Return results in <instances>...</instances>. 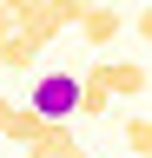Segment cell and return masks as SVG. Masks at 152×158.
Instances as JSON below:
<instances>
[{
  "label": "cell",
  "mask_w": 152,
  "mask_h": 158,
  "mask_svg": "<svg viewBox=\"0 0 152 158\" xmlns=\"http://www.w3.org/2000/svg\"><path fill=\"white\" fill-rule=\"evenodd\" d=\"M27 106L46 118V125H66L73 112H80V73H40L27 92Z\"/></svg>",
  "instance_id": "obj_1"
},
{
  "label": "cell",
  "mask_w": 152,
  "mask_h": 158,
  "mask_svg": "<svg viewBox=\"0 0 152 158\" xmlns=\"http://www.w3.org/2000/svg\"><path fill=\"white\" fill-rule=\"evenodd\" d=\"M86 7H93V0H46V7L33 13V27H20V33L33 40V46H53L66 27H80V20H86Z\"/></svg>",
  "instance_id": "obj_2"
},
{
  "label": "cell",
  "mask_w": 152,
  "mask_h": 158,
  "mask_svg": "<svg viewBox=\"0 0 152 158\" xmlns=\"http://www.w3.org/2000/svg\"><path fill=\"white\" fill-rule=\"evenodd\" d=\"M93 73H99V86L112 99H139L145 92V66H139V59H99Z\"/></svg>",
  "instance_id": "obj_3"
},
{
  "label": "cell",
  "mask_w": 152,
  "mask_h": 158,
  "mask_svg": "<svg viewBox=\"0 0 152 158\" xmlns=\"http://www.w3.org/2000/svg\"><path fill=\"white\" fill-rule=\"evenodd\" d=\"M27 158H86V145L73 138V125H40V138L27 145Z\"/></svg>",
  "instance_id": "obj_4"
},
{
  "label": "cell",
  "mask_w": 152,
  "mask_h": 158,
  "mask_svg": "<svg viewBox=\"0 0 152 158\" xmlns=\"http://www.w3.org/2000/svg\"><path fill=\"white\" fill-rule=\"evenodd\" d=\"M80 40H86V46H112V40H119V7H86Z\"/></svg>",
  "instance_id": "obj_5"
},
{
  "label": "cell",
  "mask_w": 152,
  "mask_h": 158,
  "mask_svg": "<svg viewBox=\"0 0 152 158\" xmlns=\"http://www.w3.org/2000/svg\"><path fill=\"white\" fill-rule=\"evenodd\" d=\"M40 125H46V118H40V112H33V106H13L7 118H0V132H7V138H13V145H33V138H40Z\"/></svg>",
  "instance_id": "obj_6"
},
{
  "label": "cell",
  "mask_w": 152,
  "mask_h": 158,
  "mask_svg": "<svg viewBox=\"0 0 152 158\" xmlns=\"http://www.w3.org/2000/svg\"><path fill=\"white\" fill-rule=\"evenodd\" d=\"M80 112H86V118H106V112H112V92L99 86V73H93V66L80 73Z\"/></svg>",
  "instance_id": "obj_7"
},
{
  "label": "cell",
  "mask_w": 152,
  "mask_h": 158,
  "mask_svg": "<svg viewBox=\"0 0 152 158\" xmlns=\"http://www.w3.org/2000/svg\"><path fill=\"white\" fill-rule=\"evenodd\" d=\"M33 59H40V46H33L27 33H7V40H0V66H7V73H27Z\"/></svg>",
  "instance_id": "obj_8"
},
{
  "label": "cell",
  "mask_w": 152,
  "mask_h": 158,
  "mask_svg": "<svg viewBox=\"0 0 152 158\" xmlns=\"http://www.w3.org/2000/svg\"><path fill=\"white\" fill-rule=\"evenodd\" d=\"M126 152L132 158H152V118H126Z\"/></svg>",
  "instance_id": "obj_9"
},
{
  "label": "cell",
  "mask_w": 152,
  "mask_h": 158,
  "mask_svg": "<svg viewBox=\"0 0 152 158\" xmlns=\"http://www.w3.org/2000/svg\"><path fill=\"white\" fill-rule=\"evenodd\" d=\"M132 27H139V40H152V7H139V20H132Z\"/></svg>",
  "instance_id": "obj_10"
}]
</instances>
